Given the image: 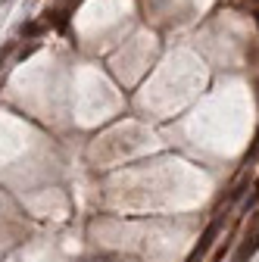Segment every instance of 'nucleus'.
<instances>
[{
  "instance_id": "nucleus-1",
  "label": "nucleus",
  "mask_w": 259,
  "mask_h": 262,
  "mask_svg": "<svg viewBox=\"0 0 259 262\" xmlns=\"http://www.w3.org/2000/svg\"><path fill=\"white\" fill-rule=\"evenodd\" d=\"M219 231H222V219H212L209 225H206V231L200 234V244H197V250H193V256H203L212 244H215V237H219Z\"/></svg>"
},
{
  "instance_id": "nucleus-2",
  "label": "nucleus",
  "mask_w": 259,
  "mask_h": 262,
  "mask_svg": "<svg viewBox=\"0 0 259 262\" xmlns=\"http://www.w3.org/2000/svg\"><path fill=\"white\" fill-rule=\"evenodd\" d=\"M256 250H259V222H256V228H253V234H247V237H244V244H241V250H238V259H234V262H247Z\"/></svg>"
},
{
  "instance_id": "nucleus-3",
  "label": "nucleus",
  "mask_w": 259,
  "mask_h": 262,
  "mask_svg": "<svg viewBox=\"0 0 259 262\" xmlns=\"http://www.w3.org/2000/svg\"><path fill=\"white\" fill-rule=\"evenodd\" d=\"M44 22H47V28L66 31V28H69V10H47V13H44Z\"/></svg>"
},
{
  "instance_id": "nucleus-4",
  "label": "nucleus",
  "mask_w": 259,
  "mask_h": 262,
  "mask_svg": "<svg viewBox=\"0 0 259 262\" xmlns=\"http://www.w3.org/2000/svg\"><path fill=\"white\" fill-rule=\"evenodd\" d=\"M44 31H47V22L41 19V22H25V25L19 28V35H22L25 41H38V38L44 35Z\"/></svg>"
},
{
  "instance_id": "nucleus-5",
  "label": "nucleus",
  "mask_w": 259,
  "mask_h": 262,
  "mask_svg": "<svg viewBox=\"0 0 259 262\" xmlns=\"http://www.w3.org/2000/svg\"><path fill=\"white\" fill-rule=\"evenodd\" d=\"M38 47H41V44H38V41H31V44H28V47H22V50H19V53H16V59H19V62H22V59H28V56H31V53H38Z\"/></svg>"
},
{
  "instance_id": "nucleus-6",
  "label": "nucleus",
  "mask_w": 259,
  "mask_h": 262,
  "mask_svg": "<svg viewBox=\"0 0 259 262\" xmlns=\"http://www.w3.org/2000/svg\"><path fill=\"white\" fill-rule=\"evenodd\" d=\"M247 162H253V159H259V128H256V138H253V147L247 150V156H244Z\"/></svg>"
},
{
  "instance_id": "nucleus-7",
  "label": "nucleus",
  "mask_w": 259,
  "mask_h": 262,
  "mask_svg": "<svg viewBox=\"0 0 259 262\" xmlns=\"http://www.w3.org/2000/svg\"><path fill=\"white\" fill-rule=\"evenodd\" d=\"M231 241H234V237H228V241H225V244H222V247H219V250L212 253V262H222V259H225V253L231 250Z\"/></svg>"
},
{
  "instance_id": "nucleus-8",
  "label": "nucleus",
  "mask_w": 259,
  "mask_h": 262,
  "mask_svg": "<svg viewBox=\"0 0 259 262\" xmlns=\"http://www.w3.org/2000/svg\"><path fill=\"white\" fill-rule=\"evenodd\" d=\"M247 184H250V181H241V184L231 190V200H241V196H244V190H247Z\"/></svg>"
},
{
  "instance_id": "nucleus-9",
  "label": "nucleus",
  "mask_w": 259,
  "mask_h": 262,
  "mask_svg": "<svg viewBox=\"0 0 259 262\" xmlns=\"http://www.w3.org/2000/svg\"><path fill=\"white\" fill-rule=\"evenodd\" d=\"M253 22H256V28H259V10H253Z\"/></svg>"
},
{
  "instance_id": "nucleus-10",
  "label": "nucleus",
  "mask_w": 259,
  "mask_h": 262,
  "mask_svg": "<svg viewBox=\"0 0 259 262\" xmlns=\"http://www.w3.org/2000/svg\"><path fill=\"white\" fill-rule=\"evenodd\" d=\"M250 4H256V7H259V0H250Z\"/></svg>"
},
{
  "instance_id": "nucleus-11",
  "label": "nucleus",
  "mask_w": 259,
  "mask_h": 262,
  "mask_svg": "<svg viewBox=\"0 0 259 262\" xmlns=\"http://www.w3.org/2000/svg\"><path fill=\"white\" fill-rule=\"evenodd\" d=\"M0 4H10V0H0Z\"/></svg>"
}]
</instances>
